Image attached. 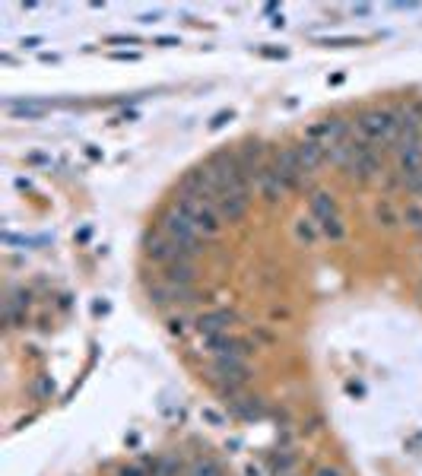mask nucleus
Wrapping results in <instances>:
<instances>
[{"label": "nucleus", "instance_id": "1", "mask_svg": "<svg viewBox=\"0 0 422 476\" xmlns=\"http://www.w3.org/2000/svg\"><path fill=\"white\" fill-rule=\"evenodd\" d=\"M175 209L185 213L187 219L197 226V232L204 235V241L216 238V235L223 232V216H219V209L213 200H204V197H194V194H185V190H181L178 200H175Z\"/></svg>", "mask_w": 422, "mask_h": 476}, {"label": "nucleus", "instance_id": "2", "mask_svg": "<svg viewBox=\"0 0 422 476\" xmlns=\"http://www.w3.org/2000/svg\"><path fill=\"white\" fill-rule=\"evenodd\" d=\"M359 133L368 143H384V146H397V137H400V121H397L394 111H384V108H375V111H365L359 118Z\"/></svg>", "mask_w": 422, "mask_h": 476}, {"label": "nucleus", "instance_id": "3", "mask_svg": "<svg viewBox=\"0 0 422 476\" xmlns=\"http://www.w3.org/2000/svg\"><path fill=\"white\" fill-rule=\"evenodd\" d=\"M162 232L168 235V238L175 241V245H181L185 251H191L194 257H197L200 251H204V235L197 232V226H194L191 219H187L185 213H178V209H168L166 216H162Z\"/></svg>", "mask_w": 422, "mask_h": 476}, {"label": "nucleus", "instance_id": "4", "mask_svg": "<svg viewBox=\"0 0 422 476\" xmlns=\"http://www.w3.org/2000/svg\"><path fill=\"white\" fill-rule=\"evenodd\" d=\"M343 169H346V175L359 178V181L375 178L378 171H381V156H378L375 143H368V140H352V149H349V156H346Z\"/></svg>", "mask_w": 422, "mask_h": 476}, {"label": "nucleus", "instance_id": "5", "mask_svg": "<svg viewBox=\"0 0 422 476\" xmlns=\"http://www.w3.org/2000/svg\"><path fill=\"white\" fill-rule=\"evenodd\" d=\"M273 171L280 175V181L286 184V190H299L302 184H308V171L302 169V162H299V152L295 149H283L280 156L273 159Z\"/></svg>", "mask_w": 422, "mask_h": 476}, {"label": "nucleus", "instance_id": "6", "mask_svg": "<svg viewBox=\"0 0 422 476\" xmlns=\"http://www.w3.org/2000/svg\"><path fill=\"white\" fill-rule=\"evenodd\" d=\"M308 140L321 143L324 149H333V146H340L343 140H349V124L340 118H330V121H324V124H314L311 130H308Z\"/></svg>", "mask_w": 422, "mask_h": 476}, {"label": "nucleus", "instance_id": "7", "mask_svg": "<svg viewBox=\"0 0 422 476\" xmlns=\"http://www.w3.org/2000/svg\"><path fill=\"white\" fill-rule=\"evenodd\" d=\"M394 149H397V169H400V178L422 171V137L407 140V143H397Z\"/></svg>", "mask_w": 422, "mask_h": 476}, {"label": "nucleus", "instance_id": "8", "mask_svg": "<svg viewBox=\"0 0 422 476\" xmlns=\"http://www.w3.org/2000/svg\"><path fill=\"white\" fill-rule=\"evenodd\" d=\"M232 324H235V315L225 311V308H219V311H206V315L197 321V330L204 336H216V334H229Z\"/></svg>", "mask_w": 422, "mask_h": 476}, {"label": "nucleus", "instance_id": "9", "mask_svg": "<svg viewBox=\"0 0 422 476\" xmlns=\"http://www.w3.org/2000/svg\"><path fill=\"white\" fill-rule=\"evenodd\" d=\"M295 152H299V162H302V169L311 175L314 169H321L324 165V159H327V149L321 143H314V140H305V143H299L295 146Z\"/></svg>", "mask_w": 422, "mask_h": 476}, {"label": "nucleus", "instance_id": "10", "mask_svg": "<svg viewBox=\"0 0 422 476\" xmlns=\"http://www.w3.org/2000/svg\"><path fill=\"white\" fill-rule=\"evenodd\" d=\"M257 184H261V194H263V200H267V203H276L283 194H286V184L280 181V175L273 171V165H267V169H263V175L257 178Z\"/></svg>", "mask_w": 422, "mask_h": 476}, {"label": "nucleus", "instance_id": "11", "mask_svg": "<svg viewBox=\"0 0 422 476\" xmlns=\"http://www.w3.org/2000/svg\"><path fill=\"white\" fill-rule=\"evenodd\" d=\"M194 260H175V264L166 267V283L172 286H191L194 283Z\"/></svg>", "mask_w": 422, "mask_h": 476}, {"label": "nucleus", "instance_id": "12", "mask_svg": "<svg viewBox=\"0 0 422 476\" xmlns=\"http://www.w3.org/2000/svg\"><path fill=\"white\" fill-rule=\"evenodd\" d=\"M311 216H314V222L327 219V216H337V200H333V194H327V190H314Z\"/></svg>", "mask_w": 422, "mask_h": 476}, {"label": "nucleus", "instance_id": "13", "mask_svg": "<svg viewBox=\"0 0 422 476\" xmlns=\"http://www.w3.org/2000/svg\"><path fill=\"white\" fill-rule=\"evenodd\" d=\"M185 473L187 476H225L223 470H219V463L210 460V457H194V460L187 463Z\"/></svg>", "mask_w": 422, "mask_h": 476}, {"label": "nucleus", "instance_id": "14", "mask_svg": "<svg viewBox=\"0 0 422 476\" xmlns=\"http://www.w3.org/2000/svg\"><path fill=\"white\" fill-rule=\"evenodd\" d=\"M318 228H321V235H324V238H330V241H343V235H346V226H343V219H340V213L321 219Z\"/></svg>", "mask_w": 422, "mask_h": 476}, {"label": "nucleus", "instance_id": "15", "mask_svg": "<svg viewBox=\"0 0 422 476\" xmlns=\"http://www.w3.org/2000/svg\"><path fill=\"white\" fill-rule=\"evenodd\" d=\"M292 467H295V457L292 454H286V451H276L273 457H270V470H273V476H289L292 473Z\"/></svg>", "mask_w": 422, "mask_h": 476}, {"label": "nucleus", "instance_id": "16", "mask_svg": "<svg viewBox=\"0 0 422 476\" xmlns=\"http://www.w3.org/2000/svg\"><path fill=\"white\" fill-rule=\"evenodd\" d=\"M318 222H305V219H299V226H295V235H299V241H305V245H311L314 238H318V232L321 228H314Z\"/></svg>", "mask_w": 422, "mask_h": 476}, {"label": "nucleus", "instance_id": "17", "mask_svg": "<svg viewBox=\"0 0 422 476\" xmlns=\"http://www.w3.org/2000/svg\"><path fill=\"white\" fill-rule=\"evenodd\" d=\"M375 216H378V222H384V226H397V213H394V207H390L387 200H384V203H378Z\"/></svg>", "mask_w": 422, "mask_h": 476}, {"label": "nucleus", "instance_id": "18", "mask_svg": "<svg viewBox=\"0 0 422 476\" xmlns=\"http://www.w3.org/2000/svg\"><path fill=\"white\" fill-rule=\"evenodd\" d=\"M10 111L16 118H39V114H45V105H13Z\"/></svg>", "mask_w": 422, "mask_h": 476}, {"label": "nucleus", "instance_id": "19", "mask_svg": "<svg viewBox=\"0 0 422 476\" xmlns=\"http://www.w3.org/2000/svg\"><path fill=\"white\" fill-rule=\"evenodd\" d=\"M403 188H407L409 194H422V171H416V175H407V178H403Z\"/></svg>", "mask_w": 422, "mask_h": 476}, {"label": "nucleus", "instance_id": "20", "mask_svg": "<svg viewBox=\"0 0 422 476\" xmlns=\"http://www.w3.org/2000/svg\"><path fill=\"white\" fill-rule=\"evenodd\" d=\"M403 219H407V226H413V228H422V209H419V207H407V213H403Z\"/></svg>", "mask_w": 422, "mask_h": 476}, {"label": "nucleus", "instance_id": "21", "mask_svg": "<svg viewBox=\"0 0 422 476\" xmlns=\"http://www.w3.org/2000/svg\"><path fill=\"white\" fill-rule=\"evenodd\" d=\"M35 393H39V397H51V393H54V384H51L48 378H39V381H35Z\"/></svg>", "mask_w": 422, "mask_h": 476}, {"label": "nucleus", "instance_id": "22", "mask_svg": "<svg viewBox=\"0 0 422 476\" xmlns=\"http://www.w3.org/2000/svg\"><path fill=\"white\" fill-rule=\"evenodd\" d=\"M118 476H147V470L143 467H121L118 470Z\"/></svg>", "mask_w": 422, "mask_h": 476}, {"label": "nucleus", "instance_id": "23", "mask_svg": "<svg viewBox=\"0 0 422 476\" xmlns=\"http://www.w3.org/2000/svg\"><path fill=\"white\" fill-rule=\"evenodd\" d=\"M204 419H210L213 425H223V416H219L216 410H204Z\"/></svg>", "mask_w": 422, "mask_h": 476}, {"label": "nucleus", "instance_id": "24", "mask_svg": "<svg viewBox=\"0 0 422 476\" xmlns=\"http://www.w3.org/2000/svg\"><path fill=\"white\" fill-rule=\"evenodd\" d=\"M229 118H232V114H225V111H223V114H216V118H213V127H223Z\"/></svg>", "mask_w": 422, "mask_h": 476}, {"label": "nucleus", "instance_id": "25", "mask_svg": "<svg viewBox=\"0 0 422 476\" xmlns=\"http://www.w3.org/2000/svg\"><path fill=\"white\" fill-rule=\"evenodd\" d=\"M318 476H340V473H337V470H321Z\"/></svg>", "mask_w": 422, "mask_h": 476}, {"label": "nucleus", "instance_id": "26", "mask_svg": "<svg viewBox=\"0 0 422 476\" xmlns=\"http://www.w3.org/2000/svg\"><path fill=\"white\" fill-rule=\"evenodd\" d=\"M289 476H292V473H289Z\"/></svg>", "mask_w": 422, "mask_h": 476}]
</instances>
